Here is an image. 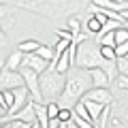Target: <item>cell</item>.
I'll return each mask as SVG.
<instances>
[{"label": "cell", "instance_id": "obj_13", "mask_svg": "<svg viewBox=\"0 0 128 128\" xmlns=\"http://www.w3.org/2000/svg\"><path fill=\"white\" fill-rule=\"evenodd\" d=\"M88 30H90V34H96V36H98L100 30H102V24L98 22L96 17H90V19H88Z\"/></svg>", "mask_w": 128, "mask_h": 128}, {"label": "cell", "instance_id": "obj_1", "mask_svg": "<svg viewBox=\"0 0 128 128\" xmlns=\"http://www.w3.org/2000/svg\"><path fill=\"white\" fill-rule=\"evenodd\" d=\"M92 88H94V86H92V75H90V70L77 68L68 79H66L64 94L60 96V100H58L60 109H70V111H73L75 107L83 100V96H86Z\"/></svg>", "mask_w": 128, "mask_h": 128}, {"label": "cell", "instance_id": "obj_6", "mask_svg": "<svg viewBox=\"0 0 128 128\" xmlns=\"http://www.w3.org/2000/svg\"><path fill=\"white\" fill-rule=\"evenodd\" d=\"M92 4L98 6V9H102V11H115V13H120V15L128 9V2H124V0H96Z\"/></svg>", "mask_w": 128, "mask_h": 128}, {"label": "cell", "instance_id": "obj_2", "mask_svg": "<svg viewBox=\"0 0 128 128\" xmlns=\"http://www.w3.org/2000/svg\"><path fill=\"white\" fill-rule=\"evenodd\" d=\"M66 88V77L56 70V62H51V68L41 75V96L47 102H58Z\"/></svg>", "mask_w": 128, "mask_h": 128}, {"label": "cell", "instance_id": "obj_19", "mask_svg": "<svg viewBox=\"0 0 128 128\" xmlns=\"http://www.w3.org/2000/svg\"><path fill=\"white\" fill-rule=\"evenodd\" d=\"M56 36H58V38H64V41H70V43H73V34H70L68 30H56Z\"/></svg>", "mask_w": 128, "mask_h": 128}, {"label": "cell", "instance_id": "obj_21", "mask_svg": "<svg viewBox=\"0 0 128 128\" xmlns=\"http://www.w3.org/2000/svg\"><path fill=\"white\" fill-rule=\"evenodd\" d=\"M122 17H124V22H128V9L124 11V13H122Z\"/></svg>", "mask_w": 128, "mask_h": 128}, {"label": "cell", "instance_id": "obj_5", "mask_svg": "<svg viewBox=\"0 0 128 128\" xmlns=\"http://www.w3.org/2000/svg\"><path fill=\"white\" fill-rule=\"evenodd\" d=\"M83 100H92V102H98V105L102 107H109L111 102H113V98H111V92L109 90H90L86 96H83Z\"/></svg>", "mask_w": 128, "mask_h": 128}, {"label": "cell", "instance_id": "obj_4", "mask_svg": "<svg viewBox=\"0 0 128 128\" xmlns=\"http://www.w3.org/2000/svg\"><path fill=\"white\" fill-rule=\"evenodd\" d=\"M0 88L2 92H15L26 88V79L22 77V73H13L9 68H2V75H0Z\"/></svg>", "mask_w": 128, "mask_h": 128}, {"label": "cell", "instance_id": "obj_9", "mask_svg": "<svg viewBox=\"0 0 128 128\" xmlns=\"http://www.w3.org/2000/svg\"><path fill=\"white\" fill-rule=\"evenodd\" d=\"M24 60H26V56H24L22 51H13L2 68H9V70H13V73H19V70H22V66H24Z\"/></svg>", "mask_w": 128, "mask_h": 128}, {"label": "cell", "instance_id": "obj_18", "mask_svg": "<svg viewBox=\"0 0 128 128\" xmlns=\"http://www.w3.org/2000/svg\"><path fill=\"white\" fill-rule=\"evenodd\" d=\"M109 118H111V107H107L105 113H102V118H100V124H98V128H109Z\"/></svg>", "mask_w": 128, "mask_h": 128}, {"label": "cell", "instance_id": "obj_3", "mask_svg": "<svg viewBox=\"0 0 128 128\" xmlns=\"http://www.w3.org/2000/svg\"><path fill=\"white\" fill-rule=\"evenodd\" d=\"M75 64L77 68L81 70H96V68H105L107 60L102 58V51H100V45L98 43H90L86 41L83 45H79L77 49V56H75Z\"/></svg>", "mask_w": 128, "mask_h": 128}, {"label": "cell", "instance_id": "obj_15", "mask_svg": "<svg viewBox=\"0 0 128 128\" xmlns=\"http://www.w3.org/2000/svg\"><path fill=\"white\" fill-rule=\"evenodd\" d=\"M118 70H120V77L128 79V58H118Z\"/></svg>", "mask_w": 128, "mask_h": 128}, {"label": "cell", "instance_id": "obj_20", "mask_svg": "<svg viewBox=\"0 0 128 128\" xmlns=\"http://www.w3.org/2000/svg\"><path fill=\"white\" fill-rule=\"evenodd\" d=\"M118 88H122V90H128V79H126V77H118Z\"/></svg>", "mask_w": 128, "mask_h": 128}, {"label": "cell", "instance_id": "obj_16", "mask_svg": "<svg viewBox=\"0 0 128 128\" xmlns=\"http://www.w3.org/2000/svg\"><path fill=\"white\" fill-rule=\"evenodd\" d=\"M115 43H118V45L128 43V30H126V28H120V30L115 32Z\"/></svg>", "mask_w": 128, "mask_h": 128}, {"label": "cell", "instance_id": "obj_7", "mask_svg": "<svg viewBox=\"0 0 128 128\" xmlns=\"http://www.w3.org/2000/svg\"><path fill=\"white\" fill-rule=\"evenodd\" d=\"M90 75H92V86L96 88V90H107V86H109V75L105 73L102 68H96V70H90ZM92 88V90H94Z\"/></svg>", "mask_w": 128, "mask_h": 128}, {"label": "cell", "instance_id": "obj_14", "mask_svg": "<svg viewBox=\"0 0 128 128\" xmlns=\"http://www.w3.org/2000/svg\"><path fill=\"white\" fill-rule=\"evenodd\" d=\"M47 113H49V120L54 122V120L60 118V105L58 102H47Z\"/></svg>", "mask_w": 128, "mask_h": 128}, {"label": "cell", "instance_id": "obj_12", "mask_svg": "<svg viewBox=\"0 0 128 128\" xmlns=\"http://www.w3.org/2000/svg\"><path fill=\"white\" fill-rule=\"evenodd\" d=\"M66 24H68L66 28H68L70 34H73V36H79V30H81V19H79L77 15H73V17H68V22H66Z\"/></svg>", "mask_w": 128, "mask_h": 128}, {"label": "cell", "instance_id": "obj_8", "mask_svg": "<svg viewBox=\"0 0 128 128\" xmlns=\"http://www.w3.org/2000/svg\"><path fill=\"white\" fill-rule=\"evenodd\" d=\"M13 120H19V122H26V124H38V118H36V109H34V100L30 102V105L26 107L24 111H19L17 115H15Z\"/></svg>", "mask_w": 128, "mask_h": 128}, {"label": "cell", "instance_id": "obj_10", "mask_svg": "<svg viewBox=\"0 0 128 128\" xmlns=\"http://www.w3.org/2000/svg\"><path fill=\"white\" fill-rule=\"evenodd\" d=\"M81 102L86 105V109H88V113H90V118L94 120V124H98V120L102 118V113H105L107 107L98 105V102H92V100H81Z\"/></svg>", "mask_w": 128, "mask_h": 128}, {"label": "cell", "instance_id": "obj_11", "mask_svg": "<svg viewBox=\"0 0 128 128\" xmlns=\"http://www.w3.org/2000/svg\"><path fill=\"white\" fill-rule=\"evenodd\" d=\"M38 49H41V43L38 41H22L17 45V51H22L24 56H32V54H36Z\"/></svg>", "mask_w": 128, "mask_h": 128}, {"label": "cell", "instance_id": "obj_17", "mask_svg": "<svg viewBox=\"0 0 128 128\" xmlns=\"http://www.w3.org/2000/svg\"><path fill=\"white\" fill-rule=\"evenodd\" d=\"M6 128H32V124H26V122H19V120H9L4 122Z\"/></svg>", "mask_w": 128, "mask_h": 128}, {"label": "cell", "instance_id": "obj_22", "mask_svg": "<svg viewBox=\"0 0 128 128\" xmlns=\"http://www.w3.org/2000/svg\"><path fill=\"white\" fill-rule=\"evenodd\" d=\"M68 128H79V126H77L75 122H68Z\"/></svg>", "mask_w": 128, "mask_h": 128}]
</instances>
